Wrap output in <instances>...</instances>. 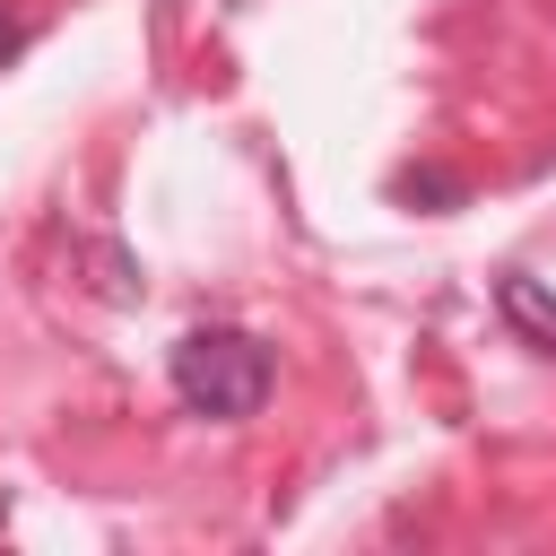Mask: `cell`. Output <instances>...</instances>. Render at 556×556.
<instances>
[{
	"label": "cell",
	"mask_w": 556,
	"mask_h": 556,
	"mask_svg": "<svg viewBox=\"0 0 556 556\" xmlns=\"http://www.w3.org/2000/svg\"><path fill=\"white\" fill-rule=\"evenodd\" d=\"M165 374H174V400H182L191 417H208V426H243V417H261V400H269V382H278L269 348H261L252 330H226V321L182 330L174 356H165Z\"/></svg>",
	"instance_id": "obj_1"
},
{
	"label": "cell",
	"mask_w": 556,
	"mask_h": 556,
	"mask_svg": "<svg viewBox=\"0 0 556 556\" xmlns=\"http://www.w3.org/2000/svg\"><path fill=\"white\" fill-rule=\"evenodd\" d=\"M495 313H504V321H513V330H521L539 356H556V295H547L539 278L504 269V278H495Z\"/></svg>",
	"instance_id": "obj_2"
},
{
	"label": "cell",
	"mask_w": 556,
	"mask_h": 556,
	"mask_svg": "<svg viewBox=\"0 0 556 556\" xmlns=\"http://www.w3.org/2000/svg\"><path fill=\"white\" fill-rule=\"evenodd\" d=\"M391 191L400 200H426V208H460V174H443V165H400Z\"/></svg>",
	"instance_id": "obj_3"
},
{
	"label": "cell",
	"mask_w": 556,
	"mask_h": 556,
	"mask_svg": "<svg viewBox=\"0 0 556 556\" xmlns=\"http://www.w3.org/2000/svg\"><path fill=\"white\" fill-rule=\"evenodd\" d=\"M26 35H35V26H26V17H17V9H0V70H9V61H17V52H26Z\"/></svg>",
	"instance_id": "obj_4"
},
{
	"label": "cell",
	"mask_w": 556,
	"mask_h": 556,
	"mask_svg": "<svg viewBox=\"0 0 556 556\" xmlns=\"http://www.w3.org/2000/svg\"><path fill=\"white\" fill-rule=\"evenodd\" d=\"M0 513H9V495H0Z\"/></svg>",
	"instance_id": "obj_5"
}]
</instances>
